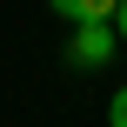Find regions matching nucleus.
<instances>
[{"instance_id": "1", "label": "nucleus", "mask_w": 127, "mask_h": 127, "mask_svg": "<svg viewBox=\"0 0 127 127\" xmlns=\"http://www.w3.org/2000/svg\"><path fill=\"white\" fill-rule=\"evenodd\" d=\"M114 47H121V40H114V27H107V20H80V27H74V40H67V60L94 74V67H107V60H114Z\"/></svg>"}, {"instance_id": "2", "label": "nucleus", "mask_w": 127, "mask_h": 127, "mask_svg": "<svg viewBox=\"0 0 127 127\" xmlns=\"http://www.w3.org/2000/svg\"><path fill=\"white\" fill-rule=\"evenodd\" d=\"M47 7H54L60 20H74V27H80V20H114V7H121V0H47Z\"/></svg>"}, {"instance_id": "3", "label": "nucleus", "mask_w": 127, "mask_h": 127, "mask_svg": "<svg viewBox=\"0 0 127 127\" xmlns=\"http://www.w3.org/2000/svg\"><path fill=\"white\" fill-rule=\"evenodd\" d=\"M107 127H127V87H114V100H107Z\"/></svg>"}, {"instance_id": "4", "label": "nucleus", "mask_w": 127, "mask_h": 127, "mask_svg": "<svg viewBox=\"0 0 127 127\" xmlns=\"http://www.w3.org/2000/svg\"><path fill=\"white\" fill-rule=\"evenodd\" d=\"M107 27H114V40H121V47H127V0H121V7H114V20H107Z\"/></svg>"}]
</instances>
